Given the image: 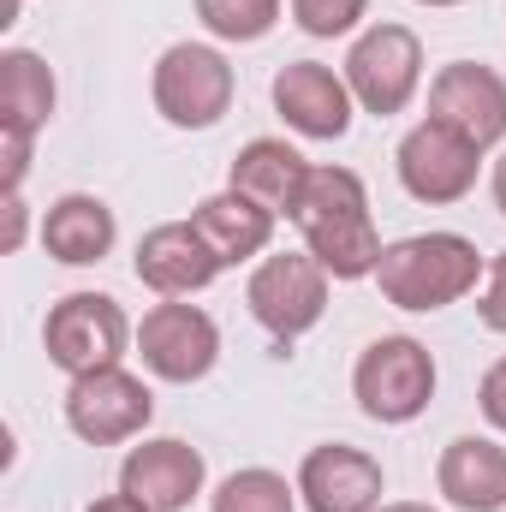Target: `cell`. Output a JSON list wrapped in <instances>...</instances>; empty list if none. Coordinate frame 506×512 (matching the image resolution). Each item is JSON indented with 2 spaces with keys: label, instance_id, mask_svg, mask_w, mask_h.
<instances>
[{
  "label": "cell",
  "instance_id": "1",
  "mask_svg": "<svg viewBox=\"0 0 506 512\" xmlns=\"http://www.w3.org/2000/svg\"><path fill=\"white\" fill-rule=\"evenodd\" d=\"M298 233L334 280H364L381 262V233L370 221V191L352 167H310V185L298 197Z\"/></svg>",
  "mask_w": 506,
  "mask_h": 512
},
{
  "label": "cell",
  "instance_id": "2",
  "mask_svg": "<svg viewBox=\"0 0 506 512\" xmlns=\"http://www.w3.org/2000/svg\"><path fill=\"white\" fill-rule=\"evenodd\" d=\"M483 256L465 233H411L393 239L376 262V286L393 310H447L477 292Z\"/></svg>",
  "mask_w": 506,
  "mask_h": 512
},
{
  "label": "cell",
  "instance_id": "3",
  "mask_svg": "<svg viewBox=\"0 0 506 512\" xmlns=\"http://www.w3.org/2000/svg\"><path fill=\"white\" fill-rule=\"evenodd\" d=\"M352 393L364 405V417L376 423H411L429 411L435 399V358L423 340L411 334H381L364 346L358 370H352Z\"/></svg>",
  "mask_w": 506,
  "mask_h": 512
},
{
  "label": "cell",
  "instance_id": "4",
  "mask_svg": "<svg viewBox=\"0 0 506 512\" xmlns=\"http://www.w3.org/2000/svg\"><path fill=\"white\" fill-rule=\"evenodd\" d=\"M149 96H155V114H161L167 126L203 131L233 108V66H227V54L209 48V42H173V48L155 60Z\"/></svg>",
  "mask_w": 506,
  "mask_h": 512
},
{
  "label": "cell",
  "instance_id": "5",
  "mask_svg": "<svg viewBox=\"0 0 506 512\" xmlns=\"http://www.w3.org/2000/svg\"><path fill=\"white\" fill-rule=\"evenodd\" d=\"M42 346H48V364H60L66 376H96V370H114L126 358L131 322L108 292H66L48 310Z\"/></svg>",
  "mask_w": 506,
  "mask_h": 512
},
{
  "label": "cell",
  "instance_id": "6",
  "mask_svg": "<svg viewBox=\"0 0 506 512\" xmlns=\"http://www.w3.org/2000/svg\"><path fill=\"white\" fill-rule=\"evenodd\" d=\"M245 304L251 316L280 340L292 346L298 334H310L328 310V268L316 262L310 251H280V256H262L245 286Z\"/></svg>",
  "mask_w": 506,
  "mask_h": 512
},
{
  "label": "cell",
  "instance_id": "7",
  "mask_svg": "<svg viewBox=\"0 0 506 512\" xmlns=\"http://www.w3.org/2000/svg\"><path fill=\"white\" fill-rule=\"evenodd\" d=\"M346 84L364 114H405L423 84V42L405 24H370L346 54Z\"/></svg>",
  "mask_w": 506,
  "mask_h": 512
},
{
  "label": "cell",
  "instance_id": "8",
  "mask_svg": "<svg viewBox=\"0 0 506 512\" xmlns=\"http://www.w3.org/2000/svg\"><path fill=\"white\" fill-rule=\"evenodd\" d=\"M137 352H143V370L161 382H203L221 358V328L209 310L167 298L137 322Z\"/></svg>",
  "mask_w": 506,
  "mask_h": 512
},
{
  "label": "cell",
  "instance_id": "9",
  "mask_svg": "<svg viewBox=\"0 0 506 512\" xmlns=\"http://www.w3.org/2000/svg\"><path fill=\"white\" fill-rule=\"evenodd\" d=\"M155 417V393L131 370H96V376H72L66 387V423L78 441L90 447H120L131 435H143Z\"/></svg>",
  "mask_w": 506,
  "mask_h": 512
},
{
  "label": "cell",
  "instance_id": "10",
  "mask_svg": "<svg viewBox=\"0 0 506 512\" xmlns=\"http://www.w3.org/2000/svg\"><path fill=\"white\" fill-rule=\"evenodd\" d=\"M429 120L459 131L471 149H495L506 137V78L483 60H453L429 84Z\"/></svg>",
  "mask_w": 506,
  "mask_h": 512
},
{
  "label": "cell",
  "instance_id": "11",
  "mask_svg": "<svg viewBox=\"0 0 506 512\" xmlns=\"http://www.w3.org/2000/svg\"><path fill=\"white\" fill-rule=\"evenodd\" d=\"M477 155H483V149H471L459 131L423 120V126H411L399 137L393 167H399V185H405L417 203H459V197H471V185H477Z\"/></svg>",
  "mask_w": 506,
  "mask_h": 512
},
{
  "label": "cell",
  "instance_id": "12",
  "mask_svg": "<svg viewBox=\"0 0 506 512\" xmlns=\"http://www.w3.org/2000/svg\"><path fill=\"white\" fill-rule=\"evenodd\" d=\"M274 114L298 137L334 143L352 131V84H346V72H334L322 60H292L274 72Z\"/></svg>",
  "mask_w": 506,
  "mask_h": 512
},
{
  "label": "cell",
  "instance_id": "13",
  "mask_svg": "<svg viewBox=\"0 0 506 512\" xmlns=\"http://www.w3.org/2000/svg\"><path fill=\"white\" fill-rule=\"evenodd\" d=\"M203 477H209L203 453L191 441H173V435L131 447L126 465H120V489L137 495L149 512H185L203 495Z\"/></svg>",
  "mask_w": 506,
  "mask_h": 512
},
{
  "label": "cell",
  "instance_id": "14",
  "mask_svg": "<svg viewBox=\"0 0 506 512\" xmlns=\"http://www.w3.org/2000/svg\"><path fill=\"white\" fill-rule=\"evenodd\" d=\"M298 495L310 512H376L381 507V465L364 447L328 441L310 447L298 465Z\"/></svg>",
  "mask_w": 506,
  "mask_h": 512
},
{
  "label": "cell",
  "instance_id": "15",
  "mask_svg": "<svg viewBox=\"0 0 506 512\" xmlns=\"http://www.w3.org/2000/svg\"><path fill=\"white\" fill-rule=\"evenodd\" d=\"M137 280L149 286V292H161V298H191V292H203L215 274H221V262L215 251L203 245V233L191 227V221H161V227H149L143 239H137Z\"/></svg>",
  "mask_w": 506,
  "mask_h": 512
},
{
  "label": "cell",
  "instance_id": "16",
  "mask_svg": "<svg viewBox=\"0 0 506 512\" xmlns=\"http://www.w3.org/2000/svg\"><path fill=\"white\" fill-rule=\"evenodd\" d=\"M310 185V161L286 143V137H251L239 155H233V191L262 203L274 221L298 215V197Z\"/></svg>",
  "mask_w": 506,
  "mask_h": 512
},
{
  "label": "cell",
  "instance_id": "17",
  "mask_svg": "<svg viewBox=\"0 0 506 512\" xmlns=\"http://www.w3.org/2000/svg\"><path fill=\"white\" fill-rule=\"evenodd\" d=\"M435 483H441V495L459 512H501L506 507V447L489 441V435L447 441Z\"/></svg>",
  "mask_w": 506,
  "mask_h": 512
},
{
  "label": "cell",
  "instance_id": "18",
  "mask_svg": "<svg viewBox=\"0 0 506 512\" xmlns=\"http://www.w3.org/2000/svg\"><path fill=\"white\" fill-rule=\"evenodd\" d=\"M114 239H120L114 209H108L102 197H90V191H72V197H60V203L42 215V245H48L54 262H66V268L102 262V256L114 251Z\"/></svg>",
  "mask_w": 506,
  "mask_h": 512
},
{
  "label": "cell",
  "instance_id": "19",
  "mask_svg": "<svg viewBox=\"0 0 506 512\" xmlns=\"http://www.w3.org/2000/svg\"><path fill=\"white\" fill-rule=\"evenodd\" d=\"M191 227L203 233V245L215 251V262L227 268V262H251V256L268 251V239H274V215L251 203V197H239L233 185L221 191V197H203L197 203V215H191Z\"/></svg>",
  "mask_w": 506,
  "mask_h": 512
},
{
  "label": "cell",
  "instance_id": "20",
  "mask_svg": "<svg viewBox=\"0 0 506 512\" xmlns=\"http://www.w3.org/2000/svg\"><path fill=\"white\" fill-rule=\"evenodd\" d=\"M54 114V72L42 66V54L30 48H6L0 54V126L6 131H36Z\"/></svg>",
  "mask_w": 506,
  "mask_h": 512
},
{
  "label": "cell",
  "instance_id": "21",
  "mask_svg": "<svg viewBox=\"0 0 506 512\" xmlns=\"http://www.w3.org/2000/svg\"><path fill=\"white\" fill-rule=\"evenodd\" d=\"M292 495H298V489H292L280 471L251 465V471H233V477L215 489L209 512H292Z\"/></svg>",
  "mask_w": 506,
  "mask_h": 512
},
{
  "label": "cell",
  "instance_id": "22",
  "mask_svg": "<svg viewBox=\"0 0 506 512\" xmlns=\"http://www.w3.org/2000/svg\"><path fill=\"white\" fill-rule=\"evenodd\" d=\"M197 18L221 42H262L280 24V0H197Z\"/></svg>",
  "mask_w": 506,
  "mask_h": 512
},
{
  "label": "cell",
  "instance_id": "23",
  "mask_svg": "<svg viewBox=\"0 0 506 512\" xmlns=\"http://www.w3.org/2000/svg\"><path fill=\"white\" fill-rule=\"evenodd\" d=\"M370 12V0H292V18H298V30L304 36H346V30H358V18Z\"/></svg>",
  "mask_w": 506,
  "mask_h": 512
},
{
  "label": "cell",
  "instance_id": "24",
  "mask_svg": "<svg viewBox=\"0 0 506 512\" xmlns=\"http://www.w3.org/2000/svg\"><path fill=\"white\" fill-rule=\"evenodd\" d=\"M477 316H483V328H495V334H506V251L495 256V262H489V280H483Z\"/></svg>",
  "mask_w": 506,
  "mask_h": 512
},
{
  "label": "cell",
  "instance_id": "25",
  "mask_svg": "<svg viewBox=\"0 0 506 512\" xmlns=\"http://www.w3.org/2000/svg\"><path fill=\"white\" fill-rule=\"evenodd\" d=\"M0 149H6V173H0V185L18 191L24 173H30V131H6L0 126Z\"/></svg>",
  "mask_w": 506,
  "mask_h": 512
},
{
  "label": "cell",
  "instance_id": "26",
  "mask_svg": "<svg viewBox=\"0 0 506 512\" xmlns=\"http://www.w3.org/2000/svg\"><path fill=\"white\" fill-rule=\"evenodd\" d=\"M477 405H483V417H489L495 429H506V358L489 364V376H483V387H477Z\"/></svg>",
  "mask_w": 506,
  "mask_h": 512
},
{
  "label": "cell",
  "instance_id": "27",
  "mask_svg": "<svg viewBox=\"0 0 506 512\" xmlns=\"http://www.w3.org/2000/svg\"><path fill=\"white\" fill-rule=\"evenodd\" d=\"M24 245V203H18V191H6V239H0V251H18Z\"/></svg>",
  "mask_w": 506,
  "mask_h": 512
},
{
  "label": "cell",
  "instance_id": "28",
  "mask_svg": "<svg viewBox=\"0 0 506 512\" xmlns=\"http://www.w3.org/2000/svg\"><path fill=\"white\" fill-rule=\"evenodd\" d=\"M84 512H149V507H143L137 495H126V489H120V495H102V501H90Z\"/></svg>",
  "mask_w": 506,
  "mask_h": 512
},
{
  "label": "cell",
  "instance_id": "29",
  "mask_svg": "<svg viewBox=\"0 0 506 512\" xmlns=\"http://www.w3.org/2000/svg\"><path fill=\"white\" fill-rule=\"evenodd\" d=\"M495 209L506 215V149H501V161H495Z\"/></svg>",
  "mask_w": 506,
  "mask_h": 512
},
{
  "label": "cell",
  "instance_id": "30",
  "mask_svg": "<svg viewBox=\"0 0 506 512\" xmlns=\"http://www.w3.org/2000/svg\"><path fill=\"white\" fill-rule=\"evenodd\" d=\"M376 512H435V507H423V501H387V507H376Z\"/></svg>",
  "mask_w": 506,
  "mask_h": 512
},
{
  "label": "cell",
  "instance_id": "31",
  "mask_svg": "<svg viewBox=\"0 0 506 512\" xmlns=\"http://www.w3.org/2000/svg\"><path fill=\"white\" fill-rule=\"evenodd\" d=\"M417 6H459V0H417Z\"/></svg>",
  "mask_w": 506,
  "mask_h": 512
},
{
  "label": "cell",
  "instance_id": "32",
  "mask_svg": "<svg viewBox=\"0 0 506 512\" xmlns=\"http://www.w3.org/2000/svg\"><path fill=\"white\" fill-rule=\"evenodd\" d=\"M12 6H18V0H12Z\"/></svg>",
  "mask_w": 506,
  "mask_h": 512
}]
</instances>
